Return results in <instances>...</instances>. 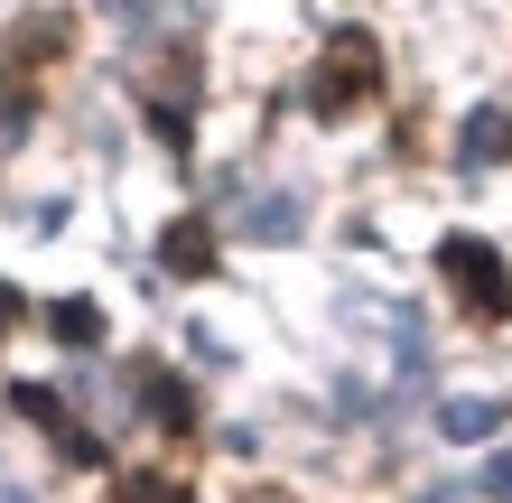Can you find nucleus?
Returning a JSON list of instances; mask_svg holds the SVG:
<instances>
[{
  "label": "nucleus",
  "instance_id": "f8f14e48",
  "mask_svg": "<svg viewBox=\"0 0 512 503\" xmlns=\"http://www.w3.org/2000/svg\"><path fill=\"white\" fill-rule=\"evenodd\" d=\"M112 494H122V503H196V494L177 485V476H122Z\"/></svg>",
  "mask_w": 512,
  "mask_h": 503
},
{
  "label": "nucleus",
  "instance_id": "6e6552de",
  "mask_svg": "<svg viewBox=\"0 0 512 503\" xmlns=\"http://www.w3.org/2000/svg\"><path fill=\"white\" fill-rule=\"evenodd\" d=\"M503 410H512V401H485V392H457V401L438 410V429H447V438H494V429H503Z\"/></svg>",
  "mask_w": 512,
  "mask_h": 503
},
{
  "label": "nucleus",
  "instance_id": "2eb2a0df",
  "mask_svg": "<svg viewBox=\"0 0 512 503\" xmlns=\"http://www.w3.org/2000/svg\"><path fill=\"white\" fill-rule=\"evenodd\" d=\"M485 485H494V494H503V503H512V448H503V457H494V466H485Z\"/></svg>",
  "mask_w": 512,
  "mask_h": 503
},
{
  "label": "nucleus",
  "instance_id": "20e7f679",
  "mask_svg": "<svg viewBox=\"0 0 512 503\" xmlns=\"http://www.w3.org/2000/svg\"><path fill=\"white\" fill-rule=\"evenodd\" d=\"M140 392H149V420L159 429H177V438L196 429V401H187V382H177L168 364H140Z\"/></svg>",
  "mask_w": 512,
  "mask_h": 503
},
{
  "label": "nucleus",
  "instance_id": "dca6fc26",
  "mask_svg": "<svg viewBox=\"0 0 512 503\" xmlns=\"http://www.w3.org/2000/svg\"><path fill=\"white\" fill-rule=\"evenodd\" d=\"M103 10L122 19V28H140V19H149V0H103Z\"/></svg>",
  "mask_w": 512,
  "mask_h": 503
},
{
  "label": "nucleus",
  "instance_id": "f257e3e1",
  "mask_svg": "<svg viewBox=\"0 0 512 503\" xmlns=\"http://www.w3.org/2000/svg\"><path fill=\"white\" fill-rule=\"evenodd\" d=\"M382 94V47H373V28H336L317 56V75H308V112H326V122H345V112H364Z\"/></svg>",
  "mask_w": 512,
  "mask_h": 503
},
{
  "label": "nucleus",
  "instance_id": "ddd939ff",
  "mask_svg": "<svg viewBox=\"0 0 512 503\" xmlns=\"http://www.w3.org/2000/svg\"><path fill=\"white\" fill-rule=\"evenodd\" d=\"M149 131H159L168 150H187V103H177V94H159V103H149Z\"/></svg>",
  "mask_w": 512,
  "mask_h": 503
},
{
  "label": "nucleus",
  "instance_id": "423d86ee",
  "mask_svg": "<svg viewBox=\"0 0 512 503\" xmlns=\"http://www.w3.org/2000/svg\"><path fill=\"white\" fill-rule=\"evenodd\" d=\"M243 224L261 233V243H289V233L308 224V205H298L289 187H280V196H243Z\"/></svg>",
  "mask_w": 512,
  "mask_h": 503
},
{
  "label": "nucleus",
  "instance_id": "39448f33",
  "mask_svg": "<svg viewBox=\"0 0 512 503\" xmlns=\"http://www.w3.org/2000/svg\"><path fill=\"white\" fill-rule=\"evenodd\" d=\"M159 261H168L177 280H205V271H215V233H205L196 215H187V224H168V233H159Z\"/></svg>",
  "mask_w": 512,
  "mask_h": 503
},
{
  "label": "nucleus",
  "instance_id": "7ed1b4c3",
  "mask_svg": "<svg viewBox=\"0 0 512 503\" xmlns=\"http://www.w3.org/2000/svg\"><path fill=\"white\" fill-rule=\"evenodd\" d=\"M10 401H19V420H38V429L56 438V448H66V457H75V466H94V457H103V448H94V438H84V429L66 420V392H47V382H19V392H10Z\"/></svg>",
  "mask_w": 512,
  "mask_h": 503
},
{
  "label": "nucleus",
  "instance_id": "9d476101",
  "mask_svg": "<svg viewBox=\"0 0 512 503\" xmlns=\"http://www.w3.org/2000/svg\"><path fill=\"white\" fill-rule=\"evenodd\" d=\"M10 56H19V66H28V56H66V19H56V10H28L19 38H10Z\"/></svg>",
  "mask_w": 512,
  "mask_h": 503
},
{
  "label": "nucleus",
  "instance_id": "4468645a",
  "mask_svg": "<svg viewBox=\"0 0 512 503\" xmlns=\"http://www.w3.org/2000/svg\"><path fill=\"white\" fill-rule=\"evenodd\" d=\"M19 317H28V299H19V289H10V280H0V336H10V327H19Z\"/></svg>",
  "mask_w": 512,
  "mask_h": 503
},
{
  "label": "nucleus",
  "instance_id": "9b49d317",
  "mask_svg": "<svg viewBox=\"0 0 512 503\" xmlns=\"http://www.w3.org/2000/svg\"><path fill=\"white\" fill-rule=\"evenodd\" d=\"M28 112H38L28 75H19V66H0V131H28Z\"/></svg>",
  "mask_w": 512,
  "mask_h": 503
},
{
  "label": "nucleus",
  "instance_id": "1a4fd4ad",
  "mask_svg": "<svg viewBox=\"0 0 512 503\" xmlns=\"http://www.w3.org/2000/svg\"><path fill=\"white\" fill-rule=\"evenodd\" d=\"M47 336H56V345H94V336H103V308H94V299H56V308H47Z\"/></svg>",
  "mask_w": 512,
  "mask_h": 503
},
{
  "label": "nucleus",
  "instance_id": "f3484780",
  "mask_svg": "<svg viewBox=\"0 0 512 503\" xmlns=\"http://www.w3.org/2000/svg\"><path fill=\"white\" fill-rule=\"evenodd\" d=\"M0 503H19V494H0Z\"/></svg>",
  "mask_w": 512,
  "mask_h": 503
},
{
  "label": "nucleus",
  "instance_id": "0eeeda50",
  "mask_svg": "<svg viewBox=\"0 0 512 503\" xmlns=\"http://www.w3.org/2000/svg\"><path fill=\"white\" fill-rule=\"evenodd\" d=\"M512 150V122H503V112L485 103V112H466V131H457V159L466 168H485V159H503Z\"/></svg>",
  "mask_w": 512,
  "mask_h": 503
},
{
  "label": "nucleus",
  "instance_id": "f03ea898",
  "mask_svg": "<svg viewBox=\"0 0 512 503\" xmlns=\"http://www.w3.org/2000/svg\"><path fill=\"white\" fill-rule=\"evenodd\" d=\"M438 271H447V289H457L475 317H512V271H503V252L485 243V233H447Z\"/></svg>",
  "mask_w": 512,
  "mask_h": 503
}]
</instances>
